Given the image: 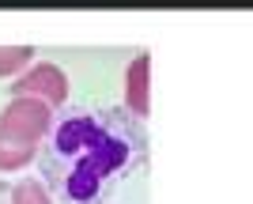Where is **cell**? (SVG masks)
Listing matches in <instances>:
<instances>
[{
  "label": "cell",
  "mask_w": 253,
  "mask_h": 204,
  "mask_svg": "<svg viewBox=\"0 0 253 204\" xmlns=\"http://www.w3.org/2000/svg\"><path fill=\"white\" fill-rule=\"evenodd\" d=\"M11 204H53V193L42 178H23L19 185H11Z\"/></svg>",
  "instance_id": "7"
},
{
  "label": "cell",
  "mask_w": 253,
  "mask_h": 204,
  "mask_svg": "<svg viewBox=\"0 0 253 204\" xmlns=\"http://www.w3.org/2000/svg\"><path fill=\"white\" fill-rule=\"evenodd\" d=\"M11 98H42L45 106H64L68 102V76L57 65H31L23 76H15L11 83Z\"/></svg>",
  "instance_id": "3"
},
{
  "label": "cell",
  "mask_w": 253,
  "mask_h": 204,
  "mask_svg": "<svg viewBox=\"0 0 253 204\" xmlns=\"http://www.w3.org/2000/svg\"><path fill=\"white\" fill-rule=\"evenodd\" d=\"M125 110L136 121L151 114V53H136L125 72Z\"/></svg>",
  "instance_id": "4"
},
{
  "label": "cell",
  "mask_w": 253,
  "mask_h": 204,
  "mask_svg": "<svg viewBox=\"0 0 253 204\" xmlns=\"http://www.w3.org/2000/svg\"><path fill=\"white\" fill-rule=\"evenodd\" d=\"M0 132L42 148L53 132V106H45L42 98H11L0 114Z\"/></svg>",
  "instance_id": "2"
},
{
  "label": "cell",
  "mask_w": 253,
  "mask_h": 204,
  "mask_svg": "<svg viewBox=\"0 0 253 204\" xmlns=\"http://www.w3.org/2000/svg\"><path fill=\"white\" fill-rule=\"evenodd\" d=\"M0 204H11V185L0 178Z\"/></svg>",
  "instance_id": "8"
},
{
  "label": "cell",
  "mask_w": 253,
  "mask_h": 204,
  "mask_svg": "<svg viewBox=\"0 0 253 204\" xmlns=\"http://www.w3.org/2000/svg\"><path fill=\"white\" fill-rule=\"evenodd\" d=\"M38 159V148L27 144V140H15L8 132H0V174H15L27 170V163Z\"/></svg>",
  "instance_id": "5"
},
{
  "label": "cell",
  "mask_w": 253,
  "mask_h": 204,
  "mask_svg": "<svg viewBox=\"0 0 253 204\" xmlns=\"http://www.w3.org/2000/svg\"><path fill=\"white\" fill-rule=\"evenodd\" d=\"M148 159V132L128 110H68L38 151L42 182L61 204H102Z\"/></svg>",
  "instance_id": "1"
},
{
  "label": "cell",
  "mask_w": 253,
  "mask_h": 204,
  "mask_svg": "<svg viewBox=\"0 0 253 204\" xmlns=\"http://www.w3.org/2000/svg\"><path fill=\"white\" fill-rule=\"evenodd\" d=\"M31 45H0V76H23L31 68Z\"/></svg>",
  "instance_id": "6"
}]
</instances>
